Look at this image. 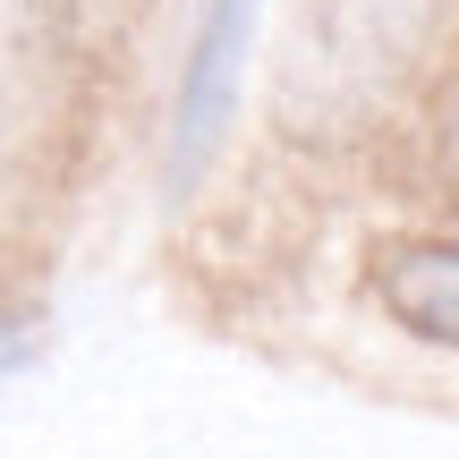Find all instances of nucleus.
I'll list each match as a JSON object with an SVG mask.
<instances>
[{
    "label": "nucleus",
    "instance_id": "obj_1",
    "mask_svg": "<svg viewBox=\"0 0 459 459\" xmlns=\"http://www.w3.org/2000/svg\"><path fill=\"white\" fill-rule=\"evenodd\" d=\"M255 26H264V0H204L187 60H179V102H170V196H187L213 170L230 119H238V94H247Z\"/></svg>",
    "mask_w": 459,
    "mask_h": 459
},
{
    "label": "nucleus",
    "instance_id": "obj_2",
    "mask_svg": "<svg viewBox=\"0 0 459 459\" xmlns=\"http://www.w3.org/2000/svg\"><path fill=\"white\" fill-rule=\"evenodd\" d=\"M434 34V0H307V43L332 94L375 102L417 68Z\"/></svg>",
    "mask_w": 459,
    "mask_h": 459
},
{
    "label": "nucleus",
    "instance_id": "obj_3",
    "mask_svg": "<svg viewBox=\"0 0 459 459\" xmlns=\"http://www.w3.org/2000/svg\"><path fill=\"white\" fill-rule=\"evenodd\" d=\"M366 290H375V307L392 315L409 341L459 358V238H434V230L383 238L375 264H366Z\"/></svg>",
    "mask_w": 459,
    "mask_h": 459
},
{
    "label": "nucleus",
    "instance_id": "obj_4",
    "mask_svg": "<svg viewBox=\"0 0 459 459\" xmlns=\"http://www.w3.org/2000/svg\"><path fill=\"white\" fill-rule=\"evenodd\" d=\"M451 145H459V119H451Z\"/></svg>",
    "mask_w": 459,
    "mask_h": 459
}]
</instances>
